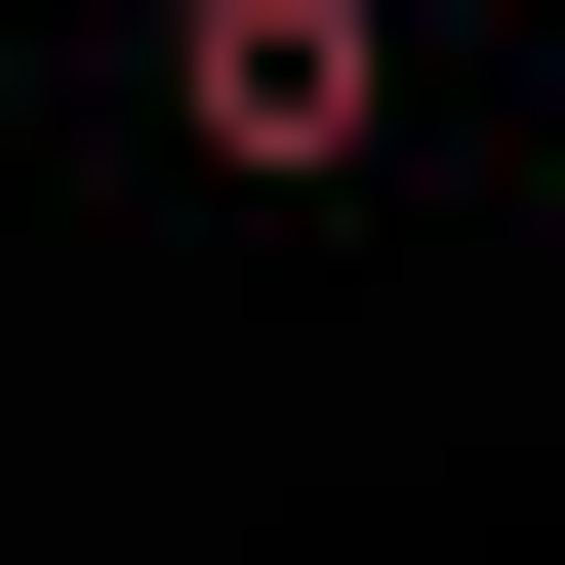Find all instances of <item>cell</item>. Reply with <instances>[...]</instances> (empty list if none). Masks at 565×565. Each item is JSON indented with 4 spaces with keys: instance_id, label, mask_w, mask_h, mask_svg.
<instances>
[{
    "instance_id": "obj_1",
    "label": "cell",
    "mask_w": 565,
    "mask_h": 565,
    "mask_svg": "<svg viewBox=\"0 0 565 565\" xmlns=\"http://www.w3.org/2000/svg\"><path fill=\"white\" fill-rule=\"evenodd\" d=\"M404 121V0H162V162H243V202H323Z\"/></svg>"
}]
</instances>
